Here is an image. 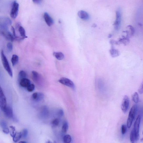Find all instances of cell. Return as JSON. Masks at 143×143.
<instances>
[{"label": "cell", "instance_id": "cell-1", "mask_svg": "<svg viewBox=\"0 0 143 143\" xmlns=\"http://www.w3.org/2000/svg\"><path fill=\"white\" fill-rule=\"evenodd\" d=\"M137 110V106L136 105H134L129 111L127 121V127L130 128L131 127L133 121L135 119Z\"/></svg>", "mask_w": 143, "mask_h": 143}, {"label": "cell", "instance_id": "cell-2", "mask_svg": "<svg viewBox=\"0 0 143 143\" xmlns=\"http://www.w3.org/2000/svg\"><path fill=\"white\" fill-rule=\"evenodd\" d=\"M1 57L3 64L4 69L7 71L9 75L11 77H13V73L9 64L7 59L4 55L3 51L2 50L1 52Z\"/></svg>", "mask_w": 143, "mask_h": 143}, {"label": "cell", "instance_id": "cell-3", "mask_svg": "<svg viewBox=\"0 0 143 143\" xmlns=\"http://www.w3.org/2000/svg\"><path fill=\"white\" fill-rule=\"evenodd\" d=\"M116 20L114 23L115 30H119L121 25L122 19V13L121 9L119 8L116 12Z\"/></svg>", "mask_w": 143, "mask_h": 143}, {"label": "cell", "instance_id": "cell-4", "mask_svg": "<svg viewBox=\"0 0 143 143\" xmlns=\"http://www.w3.org/2000/svg\"><path fill=\"white\" fill-rule=\"evenodd\" d=\"M141 120V116L140 115H138L134 124L133 129L135 134L136 141L139 139L140 136L139 129Z\"/></svg>", "mask_w": 143, "mask_h": 143}, {"label": "cell", "instance_id": "cell-5", "mask_svg": "<svg viewBox=\"0 0 143 143\" xmlns=\"http://www.w3.org/2000/svg\"><path fill=\"white\" fill-rule=\"evenodd\" d=\"M0 19L1 28L5 31L7 30L8 26L12 24V21L10 19L7 17H2Z\"/></svg>", "mask_w": 143, "mask_h": 143}, {"label": "cell", "instance_id": "cell-6", "mask_svg": "<svg viewBox=\"0 0 143 143\" xmlns=\"http://www.w3.org/2000/svg\"><path fill=\"white\" fill-rule=\"evenodd\" d=\"M19 5L16 1L13 2L11 11L10 16L12 18L15 19L17 17L19 10Z\"/></svg>", "mask_w": 143, "mask_h": 143}, {"label": "cell", "instance_id": "cell-7", "mask_svg": "<svg viewBox=\"0 0 143 143\" xmlns=\"http://www.w3.org/2000/svg\"><path fill=\"white\" fill-rule=\"evenodd\" d=\"M7 101L2 88L0 90V107L1 110L3 111L7 106Z\"/></svg>", "mask_w": 143, "mask_h": 143}, {"label": "cell", "instance_id": "cell-8", "mask_svg": "<svg viewBox=\"0 0 143 143\" xmlns=\"http://www.w3.org/2000/svg\"><path fill=\"white\" fill-rule=\"evenodd\" d=\"M129 99L128 97L125 95L123 98L121 104V109L124 113H126L129 108Z\"/></svg>", "mask_w": 143, "mask_h": 143}, {"label": "cell", "instance_id": "cell-9", "mask_svg": "<svg viewBox=\"0 0 143 143\" xmlns=\"http://www.w3.org/2000/svg\"><path fill=\"white\" fill-rule=\"evenodd\" d=\"M59 82L64 85L68 86L73 89L75 88L73 82L70 79L65 78H62L59 80Z\"/></svg>", "mask_w": 143, "mask_h": 143}, {"label": "cell", "instance_id": "cell-10", "mask_svg": "<svg viewBox=\"0 0 143 143\" xmlns=\"http://www.w3.org/2000/svg\"><path fill=\"white\" fill-rule=\"evenodd\" d=\"M44 18L47 24L49 26H51L53 25L54 23L53 19L47 13H44Z\"/></svg>", "mask_w": 143, "mask_h": 143}, {"label": "cell", "instance_id": "cell-11", "mask_svg": "<svg viewBox=\"0 0 143 143\" xmlns=\"http://www.w3.org/2000/svg\"><path fill=\"white\" fill-rule=\"evenodd\" d=\"M78 15L80 19L85 20L89 19V16L88 13L83 11H80L78 13Z\"/></svg>", "mask_w": 143, "mask_h": 143}, {"label": "cell", "instance_id": "cell-12", "mask_svg": "<svg viewBox=\"0 0 143 143\" xmlns=\"http://www.w3.org/2000/svg\"><path fill=\"white\" fill-rule=\"evenodd\" d=\"M4 115L8 118H11L13 117V113L12 109L11 107L7 106L3 111Z\"/></svg>", "mask_w": 143, "mask_h": 143}, {"label": "cell", "instance_id": "cell-13", "mask_svg": "<svg viewBox=\"0 0 143 143\" xmlns=\"http://www.w3.org/2000/svg\"><path fill=\"white\" fill-rule=\"evenodd\" d=\"M127 28L129 30L125 31V33L126 34V37L129 38L130 37H132L135 34V30L132 26L129 25L127 26Z\"/></svg>", "mask_w": 143, "mask_h": 143}, {"label": "cell", "instance_id": "cell-14", "mask_svg": "<svg viewBox=\"0 0 143 143\" xmlns=\"http://www.w3.org/2000/svg\"><path fill=\"white\" fill-rule=\"evenodd\" d=\"M30 84V80L26 78L22 79L20 80V84L23 87H27Z\"/></svg>", "mask_w": 143, "mask_h": 143}, {"label": "cell", "instance_id": "cell-15", "mask_svg": "<svg viewBox=\"0 0 143 143\" xmlns=\"http://www.w3.org/2000/svg\"><path fill=\"white\" fill-rule=\"evenodd\" d=\"M1 126L3 129V131L6 134H8L10 132V130L8 128L6 122L4 121H2L1 123Z\"/></svg>", "mask_w": 143, "mask_h": 143}, {"label": "cell", "instance_id": "cell-16", "mask_svg": "<svg viewBox=\"0 0 143 143\" xmlns=\"http://www.w3.org/2000/svg\"><path fill=\"white\" fill-rule=\"evenodd\" d=\"M53 55L58 60H62L64 59V55L61 52H54Z\"/></svg>", "mask_w": 143, "mask_h": 143}, {"label": "cell", "instance_id": "cell-17", "mask_svg": "<svg viewBox=\"0 0 143 143\" xmlns=\"http://www.w3.org/2000/svg\"><path fill=\"white\" fill-rule=\"evenodd\" d=\"M41 114L44 117H47L49 114V110L47 107L46 106H43L41 109Z\"/></svg>", "mask_w": 143, "mask_h": 143}, {"label": "cell", "instance_id": "cell-18", "mask_svg": "<svg viewBox=\"0 0 143 143\" xmlns=\"http://www.w3.org/2000/svg\"><path fill=\"white\" fill-rule=\"evenodd\" d=\"M32 78L33 81L35 83H38L39 81V76L37 72L33 71L32 72Z\"/></svg>", "mask_w": 143, "mask_h": 143}, {"label": "cell", "instance_id": "cell-19", "mask_svg": "<svg viewBox=\"0 0 143 143\" xmlns=\"http://www.w3.org/2000/svg\"><path fill=\"white\" fill-rule=\"evenodd\" d=\"M111 55L113 57H117L119 55V52L117 49L111 48L110 50Z\"/></svg>", "mask_w": 143, "mask_h": 143}, {"label": "cell", "instance_id": "cell-20", "mask_svg": "<svg viewBox=\"0 0 143 143\" xmlns=\"http://www.w3.org/2000/svg\"><path fill=\"white\" fill-rule=\"evenodd\" d=\"M22 137L21 132H16L13 137V140L15 142L19 141Z\"/></svg>", "mask_w": 143, "mask_h": 143}, {"label": "cell", "instance_id": "cell-21", "mask_svg": "<svg viewBox=\"0 0 143 143\" xmlns=\"http://www.w3.org/2000/svg\"><path fill=\"white\" fill-rule=\"evenodd\" d=\"M19 61V57L16 55H13L11 59L13 66L16 65L18 62Z\"/></svg>", "mask_w": 143, "mask_h": 143}, {"label": "cell", "instance_id": "cell-22", "mask_svg": "<svg viewBox=\"0 0 143 143\" xmlns=\"http://www.w3.org/2000/svg\"><path fill=\"white\" fill-rule=\"evenodd\" d=\"M132 99L133 101L136 103L137 104L139 101V98L138 93L137 92L134 93L132 96Z\"/></svg>", "mask_w": 143, "mask_h": 143}, {"label": "cell", "instance_id": "cell-23", "mask_svg": "<svg viewBox=\"0 0 143 143\" xmlns=\"http://www.w3.org/2000/svg\"><path fill=\"white\" fill-rule=\"evenodd\" d=\"M18 30L20 34L22 37H23L25 38H27V37L26 36L25 31L23 27L21 26L20 27Z\"/></svg>", "mask_w": 143, "mask_h": 143}, {"label": "cell", "instance_id": "cell-24", "mask_svg": "<svg viewBox=\"0 0 143 143\" xmlns=\"http://www.w3.org/2000/svg\"><path fill=\"white\" fill-rule=\"evenodd\" d=\"M130 140L131 142L132 143L135 142V141H136L135 134L133 129L132 130L131 132Z\"/></svg>", "mask_w": 143, "mask_h": 143}, {"label": "cell", "instance_id": "cell-25", "mask_svg": "<svg viewBox=\"0 0 143 143\" xmlns=\"http://www.w3.org/2000/svg\"><path fill=\"white\" fill-rule=\"evenodd\" d=\"M119 42L120 43L126 44L129 42V40L128 37H123L122 38H121L119 39Z\"/></svg>", "mask_w": 143, "mask_h": 143}, {"label": "cell", "instance_id": "cell-26", "mask_svg": "<svg viewBox=\"0 0 143 143\" xmlns=\"http://www.w3.org/2000/svg\"><path fill=\"white\" fill-rule=\"evenodd\" d=\"M69 126L68 123L67 122H64L62 127V131L64 133L68 131Z\"/></svg>", "mask_w": 143, "mask_h": 143}, {"label": "cell", "instance_id": "cell-27", "mask_svg": "<svg viewBox=\"0 0 143 143\" xmlns=\"http://www.w3.org/2000/svg\"><path fill=\"white\" fill-rule=\"evenodd\" d=\"M63 142L65 143H70L72 141V138L69 135H65L63 138Z\"/></svg>", "mask_w": 143, "mask_h": 143}, {"label": "cell", "instance_id": "cell-28", "mask_svg": "<svg viewBox=\"0 0 143 143\" xmlns=\"http://www.w3.org/2000/svg\"><path fill=\"white\" fill-rule=\"evenodd\" d=\"M27 75V74L25 71L21 70L19 73V79L21 80L22 79L26 78Z\"/></svg>", "mask_w": 143, "mask_h": 143}, {"label": "cell", "instance_id": "cell-29", "mask_svg": "<svg viewBox=\"0 0 143 143\" xmlns=\"http://www.w3.org/2000/svg\"><path fill=\"white\" fill-rule=\"evenodd\" d=\"M44 97V95L43 93H38L37 99L35 101L39 102L41 101L43 99Z\"/></svg>", "mask_w": 143, "mask_h": 143}, {"label": "cell", "instance_id": "cell-30", "mask_svg": "<svg viewBox=\"0 0 143 143\" xmlns=\"http://www.w3.org/2000/svg\"><path fill=\"white\" fill-rule=\"evenodd\" d=\"M35 89L34 85L33 84H30L27 87V90L29 92H32Z\"/></svg>", "mask_w": 143, "mask_h": 143}, {"label": "cell", "instance_id": "cell-31", "mask_svg": "<svg viewBox=\"0 0 143 143\" xmlns=\"http://www.w3.org/2000/svg\"><path fill=\"white\" fill-rule=\"evenodd\" d=\"M11 130L10 131V135L12 137H13L16 134L15 132L16 131L15 127L13 126L10 127Z\"/></svg>", "mask_w": 143, "mask_h": 143}, {"label": "cell", "instance_id": "cell-32", "mask_svg": "<svg viewBox=\"0 0 143 143\" xmlns=\"http://www.w3.org/2000/svg\"><path fill=\"white\" fill-rule=\"evenodd\" d=\"M60 123L59 119H56L54 120L52 122V124L53 126L54 127H56L59 125Z\"/></svg>", "mask_w": 143, "mask_h": 143}, {"label": "cell", "instance_id": "cell-33", "mask_svg": "<svg viewBox=\"0 0 143 143\" xmlns=\"http://www.w3.org/2000/svg\"><path fill=\"white\" fill-rule=\"evenodd\" d=\"M22 136L23 138H26L27 137L28 134V130L26 129H24L21 132Z\"/></svg>", "mask_w": 143, "mask_h": 143}, {"label": "cell", "instance_id": "cell-34", "mask_svg": "<svg viewBox=\"0 0 143 143\" xmlns=\"http://www.w3.org/2000/svg\"><path fill=\"white\" fill-rule=\"evenodd\" d=\"M127 131V127L126 125L123 124L121 126V132L122 135H124Z\"/></svg>", "mask_w": 143, "mask_h": 143}, {"label": "cell", "instance_id": "cell-35", "mask_svg": "<svg viewBox=\"0 0 143 143\" xmlns=\"http://www.w3.org/2000/svg\"><path fill=\"white\" fill-rule=\"evenodd\" d=\"M138 91L141 94L143 93V80L140 86L138 89Z\"/></svg>", "mask_w": 143, "mask_h": 143}, {"label": "cell", "instance_id": "cell-36", "mask_svg": "<svg viewBox=\"0 0 143 143\" xmlns=\"http://www.w3.org/2000/svg\"><path fill=\"white\" fill-rule=\"evenodd\" d=\"M8 49L10 51H12L13 50V45L11 43H8L7 45Z\"/></svg>", "mask_w": 143, "mask_h": 143}, {"label": "cell", "instance_id": "cell-37", "mask_svg": "<svg viewBox=\"0 0 143 143\" xmlns=\"http://www.w3.org/2000/svg\"><path fill=\"white\" fill-rule=\"evenodd\" d=\"M58 115L60 116V117H62V116H63L64 114L63 110L61 109L59 110L58 112Z\"/></svg>", "mask_w": 143, "mask_h": 143}, {"label": "cell", "instance_id": "cell-38", "mask_svg": "<svg viewBox=\"0 0 143 143\" xmlns=\"http://www.w3.org/2000/svg\"><path fill=\"white\" fill-rule=\"evenodd\" d=\"M11 30L12 32L13 35L15 37L16 36V33L15 29L13 26H12L11 27Z\"/></svg>", "mask_w": 143, "mask_h": 143}, {"label": "cell", "instance_id": "cell-39", "mask_svg": "<svg viewBox=\"0 0 143 143\" xmlns=\"http://www.w3.org/2000/svg\"><path fill=\"white\" fill-rule=\"evenodd\" d=\"M33 2L35 4H39L41 3L42 0H32Z\"/></svg>", "mask_w": 143, "mask_h": 143}, {"label": "cell", "instance_id": "cell-40", "mask_svg": "<svg viewBox=\"0 0 143 143\" xmlns=\"http://www.w3.org/2000/svg\"><path fill=\"white\" fill-rule=\"evenodd\" d=\"M21 26V23L19 22H18L16 25V27L17 29H19L20 27Z\"/></svg>", "mask_w": 143, "mask_h": 143}, {"label": "cell", "instance_id": "cell-41", "mask_svg": "<svg viewBox=\"0 0 143 143\" xmlns=\"http://www.w3.org/2000/svg\"><path fill=\"white\" fill-rule=\"evenodd\" d=\"M27 142L24 141H21L19 142V143H26Z\"/></svg>", "mask_w": 143, "mask_h": 143}]
</instances>
